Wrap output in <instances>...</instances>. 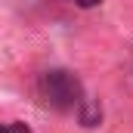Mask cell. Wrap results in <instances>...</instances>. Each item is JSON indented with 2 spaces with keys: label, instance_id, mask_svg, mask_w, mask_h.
I'll use <instances>...</instances> for the list:
<instances>
[{
  "label": "cell",
  "instance_id": "cell-1",
  "mask_svg": "<svg viewBox=\"0 0 133 133\" xmlns=\"http://www.w3.org/2000/svg\"><path fill=\"white\" fill-rule=\"evenodd\" d=\"M40 99L46 102L50 108H59V111H77L84 105V90H81V81L71 74V71H46L40 74Z\"/></svg>",
  "mask_w": 133,
  "mask_h": 133
},
{
  "label": "cell",
  "instance_id": "cell-3",
  "mask_svg": "<svg viewBox=\"0 0 133 133\" xmlns=\"http://www.w3.org/2000/svg\"><path fill=\"white\" fill-rule=\"evenodd\" d=\"M68 3H74V6H84V9H90V6H99L102 0H68Z\"/></svg>",
  "mask_w": 133,
  "mask_h": 133
},
{
  "label": "cell",
  "instance_id": "cell-2",
  "mask_svg": "<svg viewBox=\"0 0 133 133\" xmlns=\"http://www.w3.org/2000/svg\"><path fill=\"white\" fill-rule=\"evenodd\" d=\"M0 133H31L25 124H6V127H0Z\"/></svg>",
  "mask_w": 133,
  "mask_h": 133
}]
</instances>
